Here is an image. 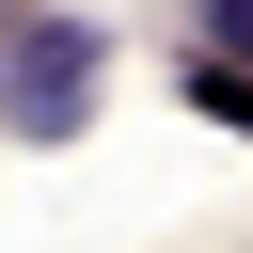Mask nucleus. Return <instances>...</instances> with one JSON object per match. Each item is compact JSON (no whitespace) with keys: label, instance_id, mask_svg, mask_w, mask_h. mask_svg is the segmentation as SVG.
<instances>
[{"label":"nucleus","instance_id":"obj_1","mask_svg":"<svg viewBox=\"0 0 253 253\" xmlns=\"http://www.w3.org/2000/svg\"><path fill=\"white\" fill-rule=\"evenodd\" d=\"M0 111H16L32 142H79V111H95V32H79V16L0 32Z\"/></svg>","mask_w":253,"mask_h":253},{"label":"nucleus","instance_id":"obj_2","mask_svg":"<svg viewBox=\"0 0 253 253\" xmlns=\"http://www.w3.org/2000/svg\"><path fill=\"white\" fill-rule=\"evenodd\" d=\"M190 95H206V111H221V126H253V79H237V63H221V47H206V63H190Z\"/></svg>","mask_w":253,"mask_h":253},{"label":"nucleus","instance_id":"obj_3","mask_svg":"<svg viewBox=\"0 0 253 253\" xmlns=\"http://www.w3.org/2000/svg\"><path fill=\"white\" fill-rule=\"evenodd\" d=\"M206 47H221V63H253V0H206Z\"/></svg>","mask_w":253,"mask_h":253}]
</instances>
